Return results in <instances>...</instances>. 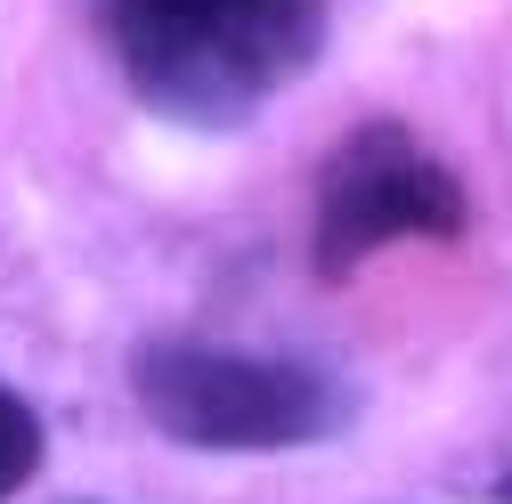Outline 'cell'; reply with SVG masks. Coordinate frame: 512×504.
Wrapping results in <instances>:
<instances>
[{"label":"cell","mask_w":512,"mask_h":504,"mask_svg":"<svg viewBox=\"0 0 512 504\" xmlns=\"http://www.w3.org/2000/svg\"><path fill=\"white\" fill-rule=\"evenodd\" d=\"M496 496H504V504H512V480H504V488H496Z\"/></svg>","instance_id":"obj_5"},{"label":"cell","mask_w":512,"mask_h":504,"mask_svg":"<svg viewBox=\"0 0 512 504\" xmlns=\"http://www.w3.org/2000/svg\"><path fill=\"white\" fill-rule=\"evenodd\" d=\"M131 391L147 423L187 448L261 456V448H309L350 423V391L301 358H252L212 342H147L131 358Z\"/></svg>","instance_id":"obj_2"},{"label":"cell","mask_w":512,"mask_h":504,"mask_svg":"<svg viewBox=\"0 0 512 504\" xmlns=\"http://www.w3.org/2000/svg\"><path fill=\"white\" fill-rule=\"evenodd\" d=\"M122 82L163 122L228 131L326 41V0H90Z\"/></svg>","instance_id":"obj_1"},{"label":"cell","mask_w":512,"mask_h":504,"mask_svg":"<svg viewBox=\"0 0 512 504\" xmlns=\"http://www.w3.org/2000/svg\"><path fill=\"white\" fill-rule=\"evenodd\" d=\"M464 228V187L415 131L399 122H358L317 171V269L342 277L366 252L407 244V236H456Z\"/></svg>","instance_id":"obj_3"},{"label":"cell","mask_w":512,"mask_h":504,"mask_svg":"<svg viewBox=\"0 0 512 504\" xmlns=\"http://www.w3.org/2000/svg\"><path fill=\"white\" fill-rule=\"evenodd\" d=\"M33 464H41V415L0 383V504L33 480Z\"/></svg>","instance_id":"obj_4"}]
</instances>
